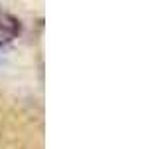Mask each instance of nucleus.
<instances>
[{
    "label": "nucleus",
    "mask_w": 144,
    "mask_h": 149,
    "mask_svg": "<svg viewBox=\"0 0 144 149\" xmlns=\"http://www.w3.org/2000/svg\"><path fill=\"white\" fill-rule=\"evenodd\" d=\"M18 32H20V24H18V20H16L14 16H10L8 12L0 10V44L12 40Z\"/></svg>",
    "instance_id": "1"
}]
</instances>
